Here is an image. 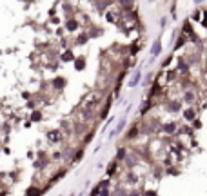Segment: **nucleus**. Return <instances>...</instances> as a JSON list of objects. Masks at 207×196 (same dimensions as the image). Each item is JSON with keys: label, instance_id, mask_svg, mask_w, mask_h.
I'll use <instances>...</instances> for the list:
<instances>
[{"label": "nucleus", "instance_id": "nucleus-2", "mask_svg": "<svg viewBox=\"0 0 207 196\" xmlns=\"http://www.w3.org/2000/svg\"><path fill=\"white\" fill-rule=\"evenodd\" d=\"M138 78H140V73H136L135 76H133V80H131V85H136V82H138Z\"/></svg>", "mask_w": 207, "mask_h": 196}, {"label": "nucleus", "instance_id": "nucleus-1", "mask_svg": "<svg viewBox=\"0 0 207 196\" xmlns=\"http://www.w3.org/2000/svg\"><path fill=\"white\" fill-rule=\"evenodd\" d=\"M158 51H160V44L156 42L155 46H153V55H158Z\"/></svg>", "mask_w": 207, "mask_h": 196}, {"label": "nucleus", "instance_id": "nucleus-5", "mask_svg": "<svg viewBox=\"0 0 207 196\" xmlns=\"http://www.w3.org/2000/svg\"><path fill=\"white\" fill-rule=\"evenodd\" d=\"M204 24H205V26H207V15H205V20H204Z\"/></svg>", "mask_w": 207, "mask_h": 196}, {"label": "nucleus", "instance_id": "nucleus-6", "mask_svg": "<svg viewBox=\"0 0 207 196\" xmlns=\"http://www.w3.org/2000/svg\"><path fill=\"white\" fill-rule=\"evenodd\" d=\"M194 2H196V4H200V2H202V0H194Z\"/></svg>", "mask_w": 207, "mask_h": 196}, {"label": "nucleus", "instance_id": "nucleus-4", "mask_svg": "<svg viewBox=\"0 0 207 196\" xmlns=\"http://www.w3.org/2000/svg\"><path fill=\"white\" fill-rule=\"evenodd\" d=\"M193 98H194V96L191 95V93H187V102H193Z\"/></svg>", "mask_w": 207, "mask_h": 196}, {"label": "nucleus", "instance_id": "nucleus-3", "mask_svg": "<svg viewBox=\"0 0 207 196\" xmlns=\"http://www.w3.org/2000/svg\"><path fill=\"white\" fill-rule=\"evenodd\" d=\"M185 116H187L189 120H191V118H194V111H187V113H185Z\"/></svg>", "mask_w": 207, "mask_h": 196}]
</instances>
